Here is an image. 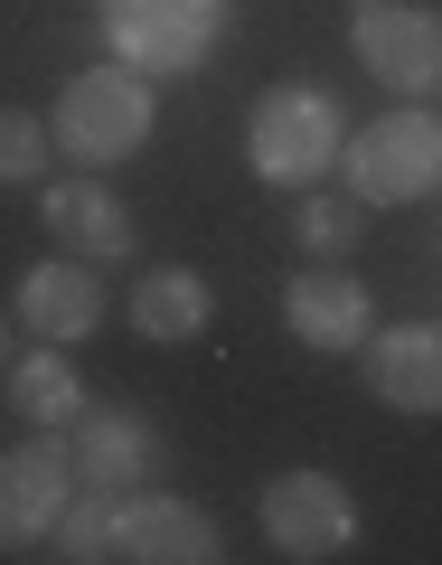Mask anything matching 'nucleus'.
<instances>
[{
	"label": "nucleus",
	"mask_w": 442,
	"mask_h": 565,
	"mask_svg": "<svg viewBox=\"0 0 442 565\" xmlns=\"http://www.w3.org/2000/svg\"><path fill=\"white\" fill-rule=\"evenodd\" d=\"M339 95L311 76H282L255 95V114H245V170H255L263 189H321L330 170H339Z\"/></svg>",
	"instance_id": "obj_2"
},
{
	"label": "nucleus",
	"mask_w": 442,
	"mask_h": 565,
	"mask_svg": "<svg viewBox=\"0 0 442 565\" xmlns=\"http://www.w3.org/2000/svg\"><path fill=\"white\" fill-rule=\"evenodd\" d=\"M348 10H377V0H348Z\"/></svg>",
	"instance_id": "obj_19"
},
{
	"label": "nucleus",
	"mask_w": 442,
	"mask_h": 565,
	"mask_svg": "<svg viewBox=\"0 0 442 565\" xmlns=\"http://www.w3.org/2000/svg\"><path fill=\"white\" fill-rule=\"evenodd\" d=\"M282 330H292L311 359H348V349H367V330H377V292H367L348 264H302V274L282 282Z\"/></svg>",
	"instance_id": "obj_9"
},
{
	"label": "nucleus",
	"mask_w": 442,
	"mask_h": 565,
	"mask_svg": "<svg viewBox=\"0 0 442 565\" xmlns=\"http://www.w3.org/2000/svg\"><path fill=\"white\" fill-rule=\"evenodd\" d=\"M10 405H20L29 434H66V424L95 405V396H85V377H76V349L39 340L29 359H10Z\"/></svg>",
	"instance_id": "obj_15"
},
{
	"label": "nucleus",
	"mask_w": 442,
	"mask_h": 565,
	"mask_svg": "<svg viewBox=\"0 0 442 565\" xmlns=\"http://www.w3.org/2000/svg\"><path fill=\"white\" fill-rule=\"evenodd\" d=\"M47 114H20V104H0V189H39L47 180Z\"/></svg>",
	"instance_id": "obj_17"
},
{
	"label": "nucleus",
	"mask_w": 442,
	"mask_h": 565,
	"mask_svg": "<svg viewBox=\"0 0 442 565\" xmlns=\"http://www.w3.org/2000/svg\"><path fill=\"white\" fill-rule=\"evenodd\" d=\"M433 199H442V189H433Z\"/></svg>",
	"instance_id": "obj_20"
},
{
	"label": "nucleus",
	"mask_w": 442,
	"mask_h": 565,
	"mask_svg": "<svg viewBox=\"0 0 442 565\" xmlns=\"http://www.w3.org/2000/svg\"><path fill=\"white\" fill-rule=\"evenodd\" d=\"M236 29V0H104V57L141 76H188Z\"/></svg>",
	"instance_id": "obj_4"
},
{
	"label": "nucleus",
	"mask_w": 442,
	"mask_h": 565,
	"mask_svg": "<svg viewBox=\"0 0 442 565\" xmlns=\"http://www.w3.org/2000/svg\"><path fill=\"white\" fill-rule=\"evenodd\" d=\"M367 396L396 415H442V321L367 330Z\"/></svg>",
	"instance_id": "obj_13"
},
{
	"label": "nucleus",
	"mask_w": 442,
	"mask_h": 565,
	"mask_svg": "<svg viewBox=\"0 0 442 565\" xmlns=\"http://www.w3.org/2000/svg\"><path fill=\"white\" fill-rule=\"evenodd\" d=\"M10 321L39 330V340H57V349H85V340L104 330V274H95L85 255H47V264H29L20 292H10Z\"/></svg>",
	"instance_id": "obj_11"
},
{
	"label": "nucleus",
	"mask_w": 442,
	"mask_h": 565,
	"mask_svg": "<svg viewBox=\"0 0 442 565\" xmlns=\"http://www.w3.org/2000/svg\"><path fill=\"white\" fill-rule=\"evenodd\" d=\"M339 180L358 207H414L442 189V114H423V104H396V114H377L367 132L339 141Z\"/></svg>",
	"instance_id": "obj_3"
},
{
	"label": "nucleus",
	"mask_w": 442,
	"mask_h": 565,
	"mask_svg": "<svg viewBox=\"0 0 442 565\" xmlns=\"http://www.w3.org/2000/svg\"><path fill=\"white\" fill-rule=\"evenodd\" d=\"M66 444H76V481L85 490H151V471L170 462L161 424L132 415V405H85L66 424Z\"/></svg>",
	"instance_id": "obj_10"
},
{
	"label": "nucleus",
	"mask_w": 442,
	"mask_h": 565,
	"mask_svg": "<svg viewBox=\"0 0 442 565\" xmlns=\"http://www.w3.org/2000/svg\"><path fill=\"white\" fill-rule=\"evenodd\" d=\"M348 47H358V66L386 85V95H442V10L377 0V10L348 20Z\"/></svg>",
	"instance_id": "obj_6"
},
{
	"label": "nucleus",
	"mask_w": 442,
	"mask_h": 565,
	"mask_svg": "<svg viewBox=\"0 0 442 565\" xmlns=\"http://www.w3.org/2000/svg\"><path fill=\"white\" fill-rule=\"evenodd\" d=\"M39 217H47V236L66 245V255H85V264H122L132 255V207L114 199V189L95 180V170H76V180H47L39 189Z\"/></svg>",
	"instance_id": "obj_12"
},
{
	"label": "nucleus",
	"mask_w": 442,
	"mask_h": 565,
	"mask_svg": "<svg viewBox=\"0 0 442 565\" xmlns=\"http://www.w3.org/2000/svg\"><path fill=\"white\" fill-rule=\"evenodd\" d=\"M367 236V207L348 199V189H292V245H302L311 264H348Z\"/></svg>",
	"instance_id": "obj_16"
},
{
	"label": "nucleus",
	"mask_w": 442,
	"mask_h": 565,
	"mask_svg": "<svg viewBox=\"0 0 442 565\" xmlns=\"http://www.w3.org/2000/svg\"><path fill=\"white\" fill-rule=\"evenodd\" d=\"M207 321H217V282H207L198 264H151V274L132 282V330L151 349H188Z\"/></svg>",
	"instance_id": "obj_14"
},
{
	"label": "nucleus",
	"mask_w": 442,
	"mask_h": 565,
	"mask_svg": "<svg viewBox=\"0 0 442 565\" xmlns=\"http://www.w3.org/2000/svg\"><path fill=\"white\" fill-rule=\"evenodd\" d=\"M161 132V76H141V66L104 57V66H76L57 85V114H47V141H57L76 170H114L132 151H151Z\"/></svg>",
	"instance_id": "obj_1"
},
{
	"label": "nucleus",
	"mask_w": 442,
	"mask_h": 565,
	"mask_svg": "<svg viewBox=\"0 0 442 565\" xmlns=\"http://www.w3.org/2000/svg\"><path fill=\"white\" fill-rule=\"evenodd\" d=\"M0 367H10V321H0Z\"/></svg>",
	"instance_id": "obj_18"
},
{
	"label": "nucleus",
	"mask_w": 442,
	"mask_h": 565,
	"mask_svg": "<svg viewBox=\"0 0 442 565\" xmlns=\"http://www.w3.org/2000/svg\"><path fill=\"white\" fill-rule=\"evenodd\" d=\"M66 500H76V444L66 434H29L20 452H0V556H29Z\"/></svg>",
	"instance_id": "obj_7"
},
{
	"label": "nucleus",
	"mask_w": 442,
	"mask_h": 565,
	"mask_svg": "<svg viewBox=\"0 0 442 565\" xmlns=\"http://www.w3.org/2000/svg\"><path fill=\"white\" fill-rule=\"evenodd\" d=\"M255 519H263V537H273V556H292V565H330V556H348L358 546V500H348V481L339 471H273L263 481V500H255Z\"/></svg>",
	"instance_id": "obj_5"
},
{
	"label": "nucleus",
	"mask_w": 442,
	"mask_h": 565,
	"mask_svg": "<svg viewBox=\"0 0 442 565\" xmlns=\"http://www.w3.org/2000/svg\"><path fill=\"white\" fill-rule=\"evenodd\" d=\"M114 556L122 565H217L226 537L198 500L180 490H122L114 500Z\"/></svg>",
	"instance_id": "obj_8"
}]
</instances>
